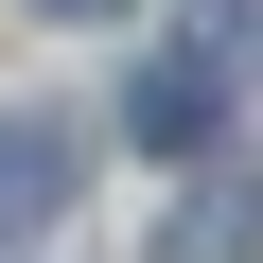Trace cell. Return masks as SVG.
<instances>
[{
  "instance_id": "3957f363",
  "label": "cell",
  "mask_w": 263,
  "mask_h": 263,
  "mask_svg": "<svg viewBox=\"0 0 263 263\" xmlns=\"http://www.w3.org/2000/svg\"><path fill=\"white\" fill-rule=\"evenodd\" d=\"M141 263H263V176H211V193H176Z\"/></svg>"
},
{
  "instance_id": "6da1fadb",
  "label": "cell",
  "mask_w": 263,
  "mask_h": 263,
  "mask_svg": "<svg viewBox=\"0 0 263 263\" xmlns=\"http://www.w3.org/2000/svg\"><path fill=\"white\" fill-rule=\"evenodd\" d=\"M70 176H88V141L53 105H0V246H35L53 211H70Z\"/></svg>"
},
{
  "instance_id": "7a4b0ae2",
  "label": "cell",
  "mask_w": 263,
  "mask_h": 263,
  "mask_svg": "<svg viewBox=\"0 0 263 263\" xmlns=\"http://www.w3.org/2000/svg\"><path fill=\"white\" fill-rule=\"evenodd\" d=\"M211 123H228V70H211V53H158L141 88H123V141H141V158H193Z\"/></svg>"
},
{
  "instance_id": "277c9868",
  "label": "cell",
  "mask_w": 263,
  "mask_h": 263,
  "mask_svg": "<svg viewBox=\"0 0 263 263\" xmlns=\"http://www.w3.org/2000/svg\"><path fill=\"white\" fill-rule=\"evenodd\" d=\"M35 18H123V0H35Z\"/></svg>"
}]
</instances>
